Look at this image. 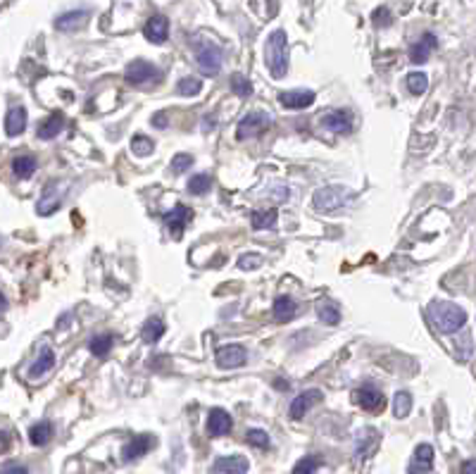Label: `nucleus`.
<instances>
[{
    "label": "nucleus",
    "mask_w": 476,
    "mask_h": 474,
    "mask_svg": "<svg viewBox=\"0 0 476 474\" xmlns=\"http://www.w3.org/2000/svg\"><path fill=\"white\" fill-rule=\"evenodd\" d=\"M191 165H193V155L179 153V155H174V160H172V172H174V174H181V172H186Z\"/></svg>",
    "instance_id": "obj_39"
},
{
    "label": "nucleus",
    "mask_w": 476,
    "mask_h": 474,
    "mask_svg": "<svg viewBox=\"0 0 476 474\" xmlns=\"http://www.w3.org/2000/svg\"><path fill=\"white\" fill-rule=\"evenodd\" d=\"M315 91H283L279 94V103L288 110H305L315 103Z\"/></svg>",
    "instance_id": "obj_12"
},
{
    "label": "nucleus",
    "mask_w": 476,
    "mask_h": 474,
    "mask_svg": "<svg viewBox=\"0 0 476 474\" xmlns=\"http://www.w3.org/2000/svg\"><path fill=\"white\" fill-rule=\"evenodd\" d=\"M196 58H198V67H201L203 74L215 76L219 69H222V51H219L217 46H212V44L201 46Z\"/></svg>",
    "instance_id": "obj_6"
},
{
    "label": "nucleus",
    "mask_w": 476,
    "mask_h": 474,
    "mask_svg": "<svg viewBox=\"0 0 476 474\" xmlns=\"http://www.w3.org/2000/svg\"><path fill=\"white\" fill-rule=\"evenodd\" d=\"M231 427H233V422L226 410H222V408L210 410V415H208V434L210 436H226L231 431Z\"/></svg>",
    "instance_id": "obj_15"
},
{
    "label": "nucleus",
    "mask_w": 476,
    "mask_h": 474,
    "mask_svg": "<svg viewBox=\"0 0 476 474\" xmlns=\"http://www.w3.org/2000/svg\"><path fill=\"white\" fill-rule=\"evenodd\" d=\"M167 226H169V233H172L174 241H179V238L183 236V229H186V224L193 219V212H191L186 205H174V210H169L167 215Z\"/></svg>",
    "instance_id": "obj_8"
},
{
    "label": "nucleus",
    "mask_w": 476,
    "mask_h": 474,
    "mask_svg": "<svg viewBox=\"0 0 476 474\" xmlns=\"http://www.w3.org/2000/svg\"><path fill=\"white\" fill-rule=\"evenodd\" d=\"M374 22L379 24V26H381V24H388V22H390V12H388V10H376V12H374Z\"/></svg>",
    "instance_id": "obj_42"
},
{
    "label": "nucleus",
    "mask_w": 476,
    "mask_h": 474,
    "mask_svg": "<svg viewBox=\"0 0 476 474\" xmlns=\"http://www.w3.org/2000/svg\"><path fill=\"white\" fill-rule=\"evenodd\" d=\"M62 205V196H60V191H58V186L55 183H51L46 191H44V196H41V201L36 203V210H39V215H44V217H48V215H53L55 210H58Z\"/></svg>",
    "instance_id": "obj_18"
},
{
    "label": "nucleus",
    "mask_w": 476,
    "mask_h": 474,
    "mask_svg": "<svg viewBox=\"0 0 476 474\" xmlns=\"http://www.w3.org/2000/svg\"><path fill=\"white\" fill-rule=\"evenodd\" d=\"M203 89V81L196 79V76H186V79H181L176 84V94L179 96H198Z\"/></svg>",
    "instance_id": "obj_35"
},
{
    "label": "nucleus",
    "mask_w": 476,
    "mask_h": 474,
    "mask_svg": "<svg viewBox=\"0 0 476 474\" xmlns=\"http://www.w3.org/2000/svg\"><path fill=\"white\" fill-rule=\"evenodd\" d=\"M231 91L240 98H248L253 94V84H250V79H245L243 74H233L231 76Z\"/></svg>",
    "instance_id": "obj_36"
},
{
    "label": "nucleus",
    "mask_w": 476,
    "mask_h": 474,
    "mask_svg": "<svg viewBox=\"0 0 476 474\" xmlns=\"http://www.w3.org/2000/svg\"><path fill=\"white\" fill-rule=\"evenodd\" d=\"M131 151L136 153V158H148L155 151V143L148 136H143V133H136L131 138Z\"/></svg>",
    "instance_id": "obj_33"
},
{
    "label": "nucleus",
    "mask_w": 476,
    "mask_h": 474,
    "mask_svg": "<svg viewBox=\"0 0 476 474\" xmlns=\"http://www.w3.org/2000/svg\"><path fill=\"white\" fill-rule=\"evenodd\" d=\"M322 398H324V393L319 391V388H310V391L300 393L293 403H290V408H288L290 417H293V420H300V417H305V413H308L312 405L322 403Z\"/></svg>",
    "instance_id": "obj_10"
},
{
    "label": "nucleus",
    "mask_w": 476,
    "mask_h": 474,
    "mask_svg": "<svg viewBox=\"0 0 476 474\" xmlns=\"http://www.w3.org/2000/svg\"><path fill=\"white\" fill-rule=\"evenodd\" d=\"M112 346H115V336L112 334H98L88 341V351L93 353L96 358H105L112 351Z\"/></svg>",
    "instance_id": "obj_27"
},
{
    "label": "nucleus",
    "mask_w": 476,
    "mask_h": 474,
    "mask_svg": "<svg viewBox=\"0 0 476 474\" xmlns=\"http://www.w3.org/2000/svg\"><path fill=\"white\" fill-rule=\"evenodd\" d=\"M322 124L329 131L343 136V133H350V129H353V117H350V112H345V110H331V112H324L322 115Z\"/></svg>",
    "instance_id": "obj_9"
},
{
    "label": "nucleus",
    "mask_w": 476,
    "mask_h": 474,
    "mask_svg": "<svg viewBox=\"0 0 476 474\" xmlns=\"http://www.w3.org/2000/svg\"><path fill=\"white\" fill-rule=\"evenodd\" d=\"M124 79L131 86H148V84H158L162 79V72L148 60H133L124 72Z\"/></svg>",
    "instance_id": "obj_3"
},
{
    "label": "nucleus",
    "mask_w": 476,
    "mask_h": 474,
    "mask_svg": "<svg viewBox=\"0 0 476 474\" xmlns=\"http://www.w3.org/2000/svg\"><path fill=\"white\" fill-rule=\"evenodd\" d=\"M53 367H55V353L51 348H44V351H41V356L34 360V365L29 367V379L46 377V374L51 372Z\"/></svg>",
    "instance_id": "obj_21"
},
{
    "label": "nucleus",
    "mask_w": 476,
    "mask_h": 474,
    "mask_svg": "<svg viewBox=\"0 0 476 474\" xmlns=\"http://www.w3.org/2000/svg\"><path fill=\"white\" fill-rule=\"evenodd\" d=\"M143 36L151 41V44H165L169 36V19L162 15L151 17L143 26Z\"/></svg>",
    "instance_id": "obj_14"
},
{
    "label": "nucleus",
    "mask_w": 476,
    "mask_h": 474,
    "mask_svg": "<svg viewBox=\"0 0 476 474\" xmlns=\"http://www.w3.org/2000/svg\"><path fill=\"white\" fill-rule=\"evenodd\" d=\"M86 19H88L86 10H72V12H67V15L58 17V22H55V29H58V31H76V29H81V26L86 24Z\"/></svg>",
    "instance_id": "obj_20"
},
{
    "label": "nucleus",
    "mask_w": 476,
    "mask_h": 474,
    "mask_svg": "<svg viewBox=\"0 0 476 474\" xmlns=\"http://www.w3.org/2000/svg\"><path fill=\"white\" fill-rule=\"evenodd\" d=\"M141 336H143L146 343H158L162 336H165V322L158 320V317H151L143 329H141Z\"/></svg>",
    "instance_id": "obj_26"
},
{
    "label": "nucleus",
    "mask_w": 476,
    "mask_h": 474,
    "mask_svg": "<svg viewBox=\"0 0 476 474\" xmlns=\"http://www.w3.org/2000/svg\"><path fill=\"white\" fill-rule=\"evenodd\" d=\"M358 403L367 413H381L383 405H386V398L376 386H362L358 391Z\"/></svg>",
    "instance_id": "obj_13"
},
{
    "label": "nucleus",
    "mask_w": 476,
    "mask_h": 474,
    "mask_svg": "<svg viewBox=\"0 0 476 474\" xmlns=\"http://www.w3.org/2000/svg\"><path fill=\"white\" fill-rule=\"evenodd\" d=\"M319 465H322V460H319L317 455H308L293 467V474H315L319 470Z\"/></svg>",
    "instance_id": "obj_37"
},
{
    "label": "nucleus",
    "mask_w": 476,
    "mask_h": 474,
    "mask_svg": "<svg viewBox=\"0 0 476 474\" xmlns=\"http://www.w3.org/2000/svg\"><path fill=\"white\" fill-rule=\"evenodd\" d=\"M210 188H212V176H210V174H196V176H191L188 191H191L193 196H205Z\"/></svg>",
    "instance_id": "obj_34"
},
{
    "label": "nucleus",
    "mask_w": 476,
    "mask_h": 474,
    "mask_svg": "<svg viewBox=\"0 0 476 474\" xmlns=\"http://www.w3.org/2000/svg\"><path fill=\"white\" fill-rule=\"evenodd\" d=\"M262 263V258L260 256H243L238 260V265L243 267V270H248V267H258Z\"/></svg>",
    "instance_id": "obj_40"
},
{
    "label": "nucleus",
    "mask_w": 476,
    "mask_h": 474,
    "mask_svg": "<svg viewBox=\"0 0 476 474\" xmlns=\"http://www.w3.org/2000/svg\"><path fill=\"white\" fill-rule=\"evenodd\" d=\"M412 410V395L407 391H397L395 398H393V415L397 420H402V417H407Z\"/></svg>",
    "instance_id": "obj_31"
},
{
    "label": "nucleus",
    "mask_w": 476,
    "mask_h": 474,
    "mask_svg": "<svg viewBox=\"0 0 476 474\" xmlns=\"http://www.w3.org/2000/svg\"><path fill=\"white\" fill-rule=\"evenodd\" d=\"M62 129H65V115H60V112H55V115L46 117L44 122L39 124L36 133H39V138L51 141V138L58 136V133H60Z\"/></svg>",
    "instance_id": "obj_19"
},
{
    "label": "nucleus",
    "mask_w": 476,
    "mask_h": 474,
    "mask_svg": "<svg viewBox=\"0 0 476 474\" xmlns=\"http://www.w3.org/2000/svg\"><path fill=\"white\" fill-rule=\"evenodd\" d=\"M10 448V436L5 431H0V453H5Z\"/></svg>",
    "instance_id": "obj_45"
},
{
    "label": "nucleus",
    "mask_w": 476,
    "mask_h": 474,
    "mask_svg": "<svg viewBox=\"0 0 476 474\" xmlns=\"http://www.w3.org/2000/svg\"><path fill=\"white\" fill-rule=\"evenodd\" d=\"M429 315L443 334H455L467 324V313L450 301H433L429 306Z\"/></svg>",
    "instance_id": "obj_1"
},
{
    "label": "nucleus",
    "mask_w": 476,
    "mask_h": 474,
    "mask_svg": "<svg viewBox=\"0 0 476 474\" xmlns=\"http://www.w3.org/2000/svg\"><path fill=\"white\" fill-rule=\"evenodd\" d=\"M407 89L412 96H422L426 94V89H429V76L424 72H412L407 74Z\"/></svg>",
    "instance_id": "obj_32"
},
{
    "label": "nucleus",
    "mask_w": 476,
    "mask_h": 474,
    "mask_svg": "<svg viewBox=\"0 0 476 474\" xmlns=\"http://www.w3.org/2000/svg\"><path fill=\"white\" fill-rule=\"evenodd\" d=\"M245 441L255 445V448H269V436L262 429H250L245 434Z\"/></svg>",
    "instance_id": "obj_38"
},
{
    "label": "nucleus",
    "mask_w": 476,
    "mask_h": 474,
    "mask_svg": "<svg viewBox=\"0 0 476 474\" xmlns=\"http://www.w3.org/2000/svg\"><path fill=\"white\" fill-rule=\"evenodd\" d=\"M295 315H298V306L293 298L279 296V298L274 301V320L276 322H290V320H295Z\"/></svg>",
    "instance_id": "obj_23"
},
{
    "label": "nucleus",
    "mask_w": 476,
    "mask_h": 474,
    "mask_svg": "<svg viewBox=\"0 0 476 474\" xmlns=\"http://www.w3.org/2000/svg\"><path fill=\"white\" fill-rule=\"evenodd\" d=\"M248 351L240 343H224L222 348L217 351V365L224 367V370H233V367L245 365Z\"/></svg>",
    "instance_id": "obj_7"
},
{
    "label": "nucleus",
    "mask_w": 476,
    "mask_h": 474,
    "mask_svg": "<svg viewBox=\"0 0 476 474\" xmlns=\"http://www.w3.org/2000/svg\"><path fill=\"white\" fill-rule=\"evenodd\" d=\"M153 445H155V438H153L151 434H141V436H136V438H131V441L124 445L122 458L126 460V463H133V460L143 458L146 453L153 448Z\"/></svg>",
    "instance_id": "obj_16"
},
{
    "label": "nucleus",
    "mask_w": 476,
    "mask_h": 474,
    "mask_svg": "<svg viewBox=\"0 0 476 474\" xmlns=\"http://www.w3.org/2000/svg\"><path fill=\"white\" fill-rule=\"evenodd\" d=\"M39 162L34 155H17L15 160H12V172H15V176H19V179H29V176L36 172Z\"/></svg>",
    "instance_id": "obj_25"
},
{
    "label": "nucleus",
    "mask_w": 476,
    "mask_h": 474,
    "mask_svg": "<svg viewBox=\"0 0 476 474\" xmlns=\"http://www.w3.org/2000/svg\"><path fill=\"white\" fill-rule=\"evenodd\" d=\"M274 384H276V388H279V391H286V388H290L288 381H283V379H276Z\"/></svg>",
    "instance_id": "obj_46"
},
{
    "label": "nucleus",
    "mask_w": 476,
    "mask_h": 474,
    "mask_svg": "<svg viewBox=\"0 0 476 474\" xmlns=\"http://www.w3.org/2000/svg\"><path fill=\"white\" fill-rule=\"evenodd\" d=\"M24 129H26V110L22 105H17L5 117V131H8V136H19Z\"/></svg>",
    "instance_id": "obj_22"
},
{
    "label": "nucleus",
    "mask_w": 476,
    "mask_h": 474,
    "mask_svg": "<svg viewBox=\"0 0 476 474\" xmlns=\"http://www.w3.org/2000/svg\"><path fill=\"white\" fill-rule=\"evenodd\" d=\"M153 126H158V129H167L169 122H167L165 112H158V115H153Z\"/></svg>",
    "instance_id": "obj_43"
},
{
    "label": "nucleus",
    "mask_w": 476,
    "mask_h": 474,
    "mask_svg": "<svg viewBox=\"0 0 476 474\" xmlns=\"http://www.w3.org/2000/svg\"><path fill=\"white\" fill-rule=\"evenodd\" d=\"M276 219H279V212L274 208L269 210H258L250 215V222H253V229H272L276 224Z\"/></svg>",
    "instance_id": "obj_28"
},
{
    "label": "nucleus",
    "mask_w": 476,
    "mask_h": 474,
    "mask_svg": "<svg viewBox=\"0 0 476 474\" xmlns=\"http://www.w3.org/2000/svg\"><path fill=\"white\" fill-rule=\"evenodd\" d=\"M460 474H476V465H474V460H467V463L462 465Z\"/></svg>",
    "instance_id": "obj_44"
},
{
    "label": "nucleus",
    "mask_w": 476,
    "mask_h": 474,
    "mask_svg": "<svg viewBox=\"0 0 476 474\" xmlns=\"http://www.w3.org/2000/svg\"><path fill=\"white\" fill-rule=\"evenodd\" d=\"M353 198V191H348L343 186H324L319 188L315 198H312V203H315L317 210L322 212H329V210H336L340 205H345L348 201Z\"/></svg>",
    "instance_id": "obj_4"
},
{
    "label": "nucleus",
    "mask_w": 476,
    "mask_h": 474,
    "mask_svg": "<svg viewBox=\"0 0 476 474\" xmlns=\"http://www.w3.org/2000/svg\"><path fill=\"white\" fill-rule=\"evenodd\" d=\"M431 467H433V448L429 443L417 445L415 455H412V460H410L407 474H429Z\"/></svg>",
    "instance_id": "obj_11"
},
{
    "label": "nucleus",
    "mask_w": 476,
    "mask_h": 474,
    "mask_svg": "<svg viewBox=\"0 0 476 474\" xmlns=\"http://www.w3.org/2000/svg\"><path fill=\"white\" fill-rule=\"evenodd\" d=\"M215 467L222 474H245L250 465H248V460L243 455H229V458H219Z\"/></svg>",
    "instance_id": "obj_24"
},
{
    "label": "nucleus",
    "mask_w": 476,
    "mask_h": 474,
    "mask_svg": "<svg viewBox=\"0 0 476 474\" xmlns=\"http://www.w3.org/2000/svg\"><path fill=\"white\" fill-rule=\"evenodd\" d=\"M29 438L34 445H46L53 438V424L51 422H39L29 429Z\"/></svg>",
    "instance_id": "obj_29"
},
{
    "label": "nucleus",
    "mask_w": 476,
    "mask_h": 474,
    "mask_svg": "<svg viewBox=\"0 0 476 474\" xmlns=\"http://www.w3.org/2000/svg\"><path fill=\"white\" fill-rule=\"evenodd\" d=\"M265 58H267V67L274 79H283L288 72V44H286V34L281 29L274 31L272 36L267 39Z\"/></svg>",
    "instance_id": "obj_2"
},
{
    "label": "nucleus",
    "mask_w": 476,
    "mask_h": 474,
    "mask_svg": "<svg viewBox=\"0 0 476 474\" xmlns=\"http://www.w3.org/2000/svg\"><path fill=\"white\" fill-rule=\"evenodd\" d=\"M438 48V41L433 34H426L422 41H417L415 46L410 48V60L415 62V65H422V62L429 60V55Z\"/></svg>",
    "instance_id": "obj_17"
},
{
    "label": "nucleus",
    "mask_w": 476,
    "mask_h": 474,
    "mask_svg": "<svg viewBox=\"0 0 476 474\" xmlns=\"http://www.w3.org/2000/svg\"><path fill=\"white\" fill-rule=\"evenodd\" d=\"M269 124H272V117L267 115V112H248V115L238 122V129H236V138L238 141H245V138H253V136H260V133H265L269 129Z\"/></svg>",
    "instance_id": "obj_5"
},
{
    "label": "nucleus",
    "mask_w": 476,
    "mask_h": 474,
    "mask_svg": "<svg viewBox=\"0 0 476 474\" xmlns=\"http://www.w3.org/2000/svg\"><path fill=\"white\" fill-rule=\"evenodd\" d=\"M317 315H319V320H322L324 324H329V327H336V324L340 322V313H338V308L333 306V303L322 301L317 306Z\"/></svg>",
    "instance_id": "obj_30"
},
{
    "label": "nucleus",
    "mask_w": 476,
    "mask_h": 474,
    "mask_svg": "<svg viewBox=\"0 0 476 474\" xmlns=\"http://www.w3.org/2000/svg\"><path fill=\"white\" fill-rule=\"evenodd\" d=\"M0 474H26V467L17 465V463H10V465H5L3 470H0Z\"/></svg>",
    "instance_id": "obj_41"
},
{
    "label": "nucleus",
    "mask_w": 476,
    "mask_h": 474,
    "mask_svg": "<svg viewBox=\"0 0 476 474\" xmlns=\"http://www.w3.org/2000/svg\"><path fill=\"white\" fill-rule=\"evenodd\" d=\"M5 308H8V301H5V296H3V293H0V313H3V310H5Z\"/></svg>",
    "instance_id": "obj_47"
}]
</instances>
